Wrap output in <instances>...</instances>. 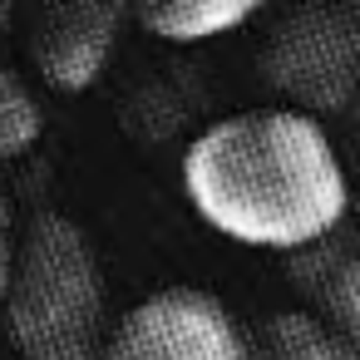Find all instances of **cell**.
I'll return each instance as SVG.
<instances>
[{
  "label": "cell",
  "instance_id": "1",
  "mask_svg": "<svg viewBox=\"0 0 360 360\" xmlns=\"http://www.w3.org/2000/svg\"><path fill=\"white\" fill-rule=\"evenodd\" d=\"M183 198L227 242L301 257L340 232L350 183L321 119L276 104L207 124L183 153Z\"/></svg>",
  "mask_w": 360,
  "mask_h": 360
},
{
  "label": "cell",
  "instance_id": "2",
  "mask_svg": "<svg viewBox=\"0 0 360 360\" xmlns=\"http://www.w3.org/2000/svg\"><path fill=\"white\" fill-rule=\"evenodd\" d=\"M6 335L20 360H99L109 340V286L89 232L65 212L20 227L6 286Z\"/></svg>",
  "mask_w": 360,
  "mask_h": 360
},
{
  "label": "cell",
  "instance_id": "3",
  "mask_svg": "<svg viewBox=\"0 0 360 360\" xmlns=\"http://www.w3.org/2000/svg\"><path fill=\"white\" fill-rule=\"evenodd\" d=\"M262 70L291 109L321 119L360 104V6L291 11L262 55Z\"/></svg>",
  "mask_w": 360,
  "mask_h": 360
},
{
  "label": "cell",
  "instance_id": "4",
  "mask_svg": "<svg viewBox=\"0 0 360 360\" xmlns=\"http://www.w3.org/2000/svg\"><path fill=\"white\" fill-rule=\"evenodd\" d=\"M99 360H247V330L212 291L168 286L114 321Z\"/></svg>",
  "mask_w": 360,
  "mask_h": 360
},
{
  "label": "cell",
  "instance_id": "5",
  "mask_svg": "<svg viewBox=\"0 0 360 360\" xmlns=\"http://www.w3.org/2000/svg\"><path fill=\"white\" fill-rule=\"evenodd\" d=\"M124 25H129V11L104 6V0H60V6H45L25 25L30 70L60 94H84L104 79Z\"/></svg>",
  "mask_w": 360,
  "mask_h": 360
},
{
  "label": "cell",
  "instance_id": "6",
  "mask_svg": "<svg viewBox=\"0 0 360 360\" xmlns=\"http://www.w3.org/2000/svg\"><path fill=\"white\" fill-rule=\"evenodd\" d=\"M296 281L311 291L316 316L360 345V237L330 232L311 252L296 257Z\"/></svg>",
  "mask_w": 360,
  "mask_h": 360
},
{
  "label": "cell",
  "instance_id": "7",
  "mask_svg": "<svg viewBox=\"0 0 360 360\" xmlns=\"http://www.w3.org/2000/svg\"><path fill=\"white\" fill-rule=\"evenodd\" d=\"M247 360H360V345L316 311H271L247 330Z\"/></svg>",
  "mask_w": 360,
  "mask_h": 360
},
{
  "label": "cell",
  "instance_id": "8",
  "mask_svg": "<svg viewBox=\"0 0 360 360\" xmlns=\"http://www.w3.org/2000/svg\"><path fill=\"white\" fill-rule=\"evenodd\" d=\"M257 15L252 0H168V6H143L134 11V20L168 45H207L222 40L232 30H242Z\"/></svg>",
  "mask_w": 360,
  "mask_h": 360
},
{
  "label": "cell",
  "instance_id": "9",
  "mask_svg": "<svg viewBox=\"0 0 360 360\" xmlns=\"http://www.w3.org/2000/svg\"><path fill=\"white\" fill-rule=\"evenodd\" d=\"M40 134H45V114H40L35 89L0 60V163L30 153Z\"/></svg>",
  "mask_w": 360,
  "mask_h": 360
},
{
  "label": "cell",
  "instance_id": "10",
  "mask_svg": "<svg viewBox=\"0 0 360 360\" xmlns=\"http://www.w3.org/2000/svg\"><path fill=\"white\" fill-rule=\"evenodd\" d=\"M15 247H20V227H15V207L0 188V301H6V286H11V271H15Z\"/></svg>",
  "mask_w": 360,
  "mask_h": 360
},
{
  "label": "cell",
  "instance_id": "11",
  "mask_svg": "<svg viewBox=\"0 0 360 360\" xmlns=\"http://www.w3.org/2000/svg\"><path fill=\"white\" fill-rule=\"evenodd\" d=\"M11 25H15V11L6 6V0H0V30H11Z\"/></svg>",
  "mask_w": 360,
  "mask_h": 360
},
{
  "label": "cell",
  "instance_id": "12",
  "mask_svg": "<svg viewBox=\"0 0 360 360\" xmlns=\"http://www.w3.org/2000/svg\"><path fill=\"white\" fill-rule=\"evenodd\" d=\"M355 134H360V104H355Z\"/></svg>",
  "mask_w": 360,
  "mask_h": 360
}]
</instances>
